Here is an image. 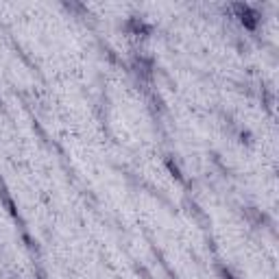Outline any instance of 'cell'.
Returning a JSON list of instances; mask_svg holds the SVG:
<instances>
[{
    "label": "cell",
    "mask_w": 279,
    "mask_h": 279,
    "mask_svg": "<svg viewBox=\"0 0 279 279\" xmlns=\"http://www.w3.org/2000/svg\"><path fill=\"white\" fill-rule=\"evenodd\" d=\"M233 9L238 11V18H240L242 22V26L247 28V31H258V26H260V13L255 11L251 4H233Z\"/></svg>",
    "instance_id": "1"
},
{
    "label": "cell",
    "mask_w": 279,
    "mask_h": 279,
    "mask_svg": "<svg viewBox=\"0 0 279 279\" xmlns=\"http://www.w3.org/2000/svg\"><path fill=\"white\" fill-rule=\"evenodd\" d=\"M223 279H236V277H233V275H231V273L227 271V269H223Z\"/></svg>",
    "instance_id": "4"
},
{
    "label": "cell",
    "mask_w": 279,
    "mask_h": 279,
    "mask_svg": "<svg viewBox=\"0 0 279 279\" xmlns=\"http://www.w3.org/2000/svg\"><path fill=\"white\" fill-rule=\"evenodd\" d=\"M124 28H127L131 35H142V37H149V35H151V31H153V28H151L149 24H146L144 20H142V18H135V15L127 20Z\"/></svg>",
    "instance_id": "2"
},
{
    "label": "cell",
    "mask_w": 279,
    "mask_h": 279,
    "mask_svg": "<svg viewBox=\"0 0 279 279\" xmlns=\"http://www.w3.org/2000/svg\"><path fill=\"white\" fill-rule=\"evenodd\" d=\"M166 166L170 168V173H173L175 177H177V179H181V170L177 168V164H173V159H170V157L166 159Z\"/></svg>",
    "instance_id": "3"
}]
</instances>
